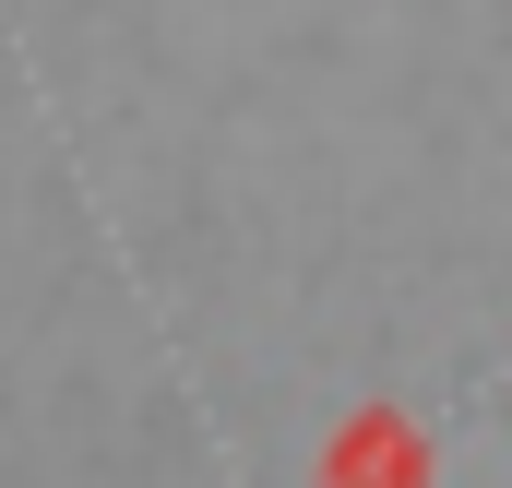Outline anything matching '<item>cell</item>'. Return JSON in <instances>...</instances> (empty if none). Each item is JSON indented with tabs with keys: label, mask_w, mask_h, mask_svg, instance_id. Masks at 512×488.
I'll use <instances>...</instances> for the list:
<instances>
[{
	"label": "cell",
	"mask_w": 512,
	"mask_h": 488,
	"mask_svg": "<svg viewBox=\"0 0 512 488\" xmlns=\"http://www.w3.org/2000/svg\"><path fill=\"white\" fill-rule=\"evenodd\" d=\"M417 477H429V453H417L393 417H358L346 453H334V488H417Z\"/></svg>",
	"instance_id": "1"
}]
</instances>
